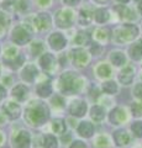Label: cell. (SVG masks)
Listing matches in <instances>:
<instances>
[{
	"instance_id": "obj_1",
	"label": "cell",
	"mask_w": 142,
	"mask_h": 148,
	"mask_svg": "<svg viewBox=\"0 0 142 148\" xmlns=\"http://www.w3.org/2000/svg\"><path fill=\"white\" fill-rule=\"evenodd\" d=\"M49 111L42 101L34 100L27 105L25 110V120L31 126H41L48 120Z\"/></svg>"
},
{
	"instance_id": "obj_2",
	"label": "cell",
	"mask_w": 142,
	"mask_h": 148,
	"mask_svg": "<svg viewBox=\"0 0 142 148\" xmlns=\"http://www.w3.org/2000/svg\"><path fill=\"white\" fill-rule=\"evenodd\" d=\"M84 85V80L82 78H77L72 72L63 73L59 78V90L64 94H74L82 90Z\"/></svg>"
},
{
	"instance_id": "obj_3",
	"label": "cell",
	"mask_w": 142,
	"mask_h": 148,
	"mask_svg": "<svg viewBox=\"0 0 142 148\" xmlns=\"http://www.w3.org/2000/svg\"><path fill=\"white\" fill-rule=\"evenodd\" d=\"M139 35V29L132 24H125L114 31V38L119 43H126L134 41Z\"/></svg>"
},
{
	"instance_id": "obj_4",
	"label": "cell",
	"mask_w": 142,
	"mask_h": 148,
	"mask_svg": "<svg viewBox=\"0 0 142 148\" xmlns=\"http://www.w3.org/2000/svg\"><path fill=\"white\" fill-rule=\"evenodd\" d=\"M74 21V11L72 9H61L56 14V24L62 29L69 27Z\"/></svg>"
},
{
	"instance_id": "obj_5",
	"label": "cell",
	"mask_w": 142,
	"mask_h": 148,
	"mask_svg": "<svg viewBox=\"0 0 142 148\" xmlns=\"http://www.w3.org/2000/svg\"><path fill=\"white\" fill-rule=\"evenodd\" d=\"M71 58H72V62L75 67L78 68H83L85 67L86 64L89 63L90 61V56L89 53L84 51L83 48H74L71 51Z\"/></svg>"
},
{
	"instance_id": "obj_6",
	"label": "cell",
	"mask_w": 142,
	"mask_h": 148,
	"mask_svg": "<svg viewBox=\"0 0 142 148\" xmlns=\"http://www.w3.org/2000/svg\"><path fill=\"white\" fill-rule=\"evenodd\" d=\"M11 38L16 45H25L31 40L30 31L27 30V26L19 25L11 32Z\"/></svg>"
},
{
	"instance_id": "obj_7",
	"label": "cell",
	"mask_w": 142,
	"mask_h": 148,
	"mask_svg": "<svg viewBox=\"0 0 142 148\" xmlns=\"http://www.w3.org/2000/svg\"><path fill=\"white\" fill-rule=\"evenodd\" d=\"M30 142H31L30 133L27 131H24V130H21L16 135L12 136V147L14 148H27L30 146Z\"/></svg>"
},
{
	"instance_id": "obj_8",
	"label": "cell",
	"mask_w": 142,
	"mask_h": 148,
	"mask_svg": "<svg viewBox=\"0 0 142 148\" xmlns=\"http://www.w3.org/2000/svg\"><path fill=\"white\" fill-rule=\"evenodd\" d=\"M51 24H52V20H51V16H49L48 14L41 12V14H37V15L34 17V25L38 31L48 30L49 27H51Z\"/></svg>"
},
{
	"instance_id": "obj_9",
	"label": "cell",
	"mask_w": 142,
	"mask_h": 148,
	"mask_svg": "<svg viewBox=\"0 0 142 148\" xmlns=\"http://www.w3.org/2000/svg\"><path fill=\"white\" fill-rule=\"evenodd\" d=\"M127 119H129V115H127L126 109L123 108H115L110 112V116H109L110 122L113 125H121L123 122H126Z\"/></svg>"
},
{
	"instance_id": "obj_10",
	"label": "cell",
	"mask_w": 142,
	"mask_h": 148,
	"mask_svg": "<svg viewBox=\"0 0 142 148\" xmlns=\"http://www.w3.org/2000/svg\"><path fill=\"white\" fill-rule=\"evenodd\" d=\"M56 58L51 53H43L40 58V66L47 73H52L56 71Z\"/></svg>"
},
{
	"instance_id": "obj_11",
	"label": "cell",
	"mask_w": 142,
	"mask_h": 148,
	"mask_svg": "<svg viewBox=\"0 0 142 148\" xmlns=\"http://www.w3.org/2000/svg\"><path fill=\"white\" fill-rule=\"evenodd\" d=\"M3 112L5 114V116L10 120L17 119L21 114V108L19 106V104L14 103V101H6L5 104L3 105Z\"/></svg>"
},
{
	"instance_id": "obj_12",
	"label": "cell",
	"mask_w": 142,
	"mask_h": 148,
	"mask_svg": "<svg viewBox=\"0 0 142 148\" xmlns=\"http://www.w3.org/2000/svg\"><path fill=\"white\" fill-rule=\"evenodd\" d=\"M48 43H49V46H51L52 49L61 51V49H63L66 47L67 40L62 34H59V32H54V34H52L51 36L48 37Z\"/></svg>"
},
{
	"instance_id": "obj_13",
	"label": "cell",
	"mask_w": 142,
	"mask_h": 148,
	"mask_svg": "<svg viewBox=\"0 0 142 148\" xmlns=\"http://www.w3.org/2000/svg\"><path fill=\"white\" fill-rule=\"evenodd\" d=\"M86 104L84 103L83 100L80 99H75L73 100L71 105H69V112L73 115L74 117H82L84 116L85 112H86Z\"/></svg>"
},
{
	"instance_id": "obj_14",
	"label": "cell",
	"mask_w": 142,
	"mask_h": 148,
	"mask_svg": "<svg viewBox=\"0 0 142 148\" xmlns=\"http://www.w3.org/2000/svg\"><path fill=\"white\" fill-rule=\"evenodd\" d=\"M37 75H38V69L36 68L35 64H27L21 71V78L26 83H32L37 78Z\"/></svg>"
},
{
	"instance_id": "obj_15",
	"label": "cell",
	"mask_w": 142,
	"mask_h": 148,
	"mask_svg": "<svg viewBox=\"0 0 142 148\" xmlns=\"http://www.w3.org/2000/svg\"><path fill=\"white\" fill-rule=\"evenodd\" d=\"M134 75H135L134 67L132 66H126L120 72V74H119V80H120V83H122V84L129 85V84L132 83V80H134Z\"/></svg>"
},
{
	"instance_id": "obj_16",
	"label": "cell",
	"mask_w": 142,
	"mask_h": 148,
	"mask_svg": "<svg viewBox=\"0 0 142 148\" xmlns=\"http://www.w3.org/2000/svg\"><path fill=\"white\" fill-rule=\"evenodd\" d=\"M115 10L117 11V14L120 15V18H122V20H129V21L136 20L135 11L131 10L130 8H127L126 5H117L115 8Z\"/></svg>"
},
{
	"instance_id": "obj_17",
	"label": "cell",
	"mask_w": 142,
	"mask_h": 148,
	"mask_svg": "<svg viewBox=\"0 0 142 148\" xmlns=\"http://www.w3.org/2000/svg\"><path fill=\"white\" fill-rule=\"evenodd\" d=\"M93 132H94V126L93 123H90L88 121H83L79 123V126H78V133L84 137V138H89L93 136Z\"/></svg>"
},
{
	"instance_id": "obj_18",
	"label": "cell",
	"mask_w": 142,
	"mask_h": 148,
	"mask_svg": "<svg viewBox=\"0 0 142 148\" xmlns=\"http://www.w3.org/2000/svg\"><path fill=\"white\" fill-rule=\"evenodd\" d=\"M12 96L15 98L16 100L19 101H24L26 99L27 94H29V89H27V86H25L24 84H17L15 88L12 89Z\"/></svg>"
},
{
	"instance_id": "obj_19",
	"label": "cell",
	"mask_w": 142,
	"mask_h": 148,
	"mask_svg": "<svg viewBox=\"0 0 142 148\" xmlns=\"http://www.w3.org/2000/svg\"><path fill=\"white\" fill-rule=\"evenodd\" d=\"M36 91L41 98H48L52 94V86L49 84V82H41L36 88Z\"/></svg>"
},
{
	"instance_id": "obj_20",
	"label": "cell",
	"mask_w": 142,
	"mask_h": 148,
	"mask_svg": "<svg viewBox=\"0 0 142 148\" xmlns=\"http://www.w3.org/2000/svg\"><path fill=\"white\" fill-rule=\"evenodd\" d=\"M90 117L93 119L95 122L103 121L104 117H105L104 108H102V106H99V105H94L93 108H91V110H90Z\"/></svg>"
},
{
	"instance_id": "obj_21",
	"label": "cell",
	"mask_w": 142,
	"mask_h": 148,
	"mask_svg": "<svg viewBox=\"0 0 142 148\" xmlns=\"http://www.w3.org/2000/svg\"><path fill=\"white\" fill-rule=\"evenodd\" d=\"M95 72H97V75L99 78H103V79L111 77V67L106 63H100L99 66L95 68Z\"/></svg>"
},
{
	"instance_id": "obj_22",
	"label": "cell",
	"mask_w": 142,
	"mask_h": 148,
	"mask_svg": "<svg viewBox=\"0 0 142 148\" xmlns=\"http://www.w3.org/2000/svg\"><path fill=\"white\" fill-rule=\"evenodd\" d=\"M130 56L135 61L142 59V41H137L130 47Z\"/></svg>"
},
{
	"instance_id": "obj_23",
	"label": "cell",
	"mask_w": 142,
	"mask_h": 148,
	"mask_svg": "<svg viewBox=\"0 0 142 148\" xmlns=\"http://www.w3.org/2000/svg\"><path fill=\"white\" fill-rule=\"evenodd\" d=\"M19 57V54H17V49L15 48V46H8L5 47V51H4V59L8 62V63H11L14 62L15 59Z\"/></svg>"
},
{
	"instance_id": "obj_24",
	"label": "cell",
	"mask_w": 142,
	"mask_h": 148,
	"mask_svg": "<svg viewBox=\"0 0 142 148\" xmlns=\"http://www.w3.org/2000/svg\"><path fill=\"white\" fill-rule=\"evenodd\" d=\"M110 61H111V63L114 66L120 67L122 64L126 63V57L122 52H120V51H115V52H113L110 54Z\"/></svg>"
},
{
	"instance_id": "obj_25",
	"label": "cell",
	"mask_w": 142,
	"mask_h": 148,
	"mask_svg": "<svg viewBox=\"0 0 142 148\" xmlns=\"http://www.w3.org/2000/svg\"><path fill=\"white\" fill-rule=\"evenodd\" d=\"M115 142L117 143V146H126L130 143V135L126 131H117L114 135Z\"/></svg>"
},
{
	"instance_id": "obj_26",
	"label": "cell",
	"mask_w": 142,
	"mask_h": 148,
	"mask_svg": "<svg viewBox=\"0 0 142 148\" xmlns=\"http://www.w3.org/2000/svg\"><path fill=\"white\" fill-rule=\"evenodd\" d=\"M94 38L100 43H106L110 38V32L108 29H97L94 32Z\"/></svg>"
},
{
	"instance_id": "obj_27",
	"label": "cell",
	"mask_w": 142,
	"mask_h": 148,
	"mask_svg": "<svg viewBox=\"0 0 142 148\" xmlns=\"http://www.w3.org/2000/svg\"><path fill=\"white\" fill-rule=\"evenodd\" d=\"M74 42L77 45H79V46H88L91 42V37H90V35L88 34V32L80 31V32H78V35L75 36Z\"/></svg>"
},
{
	"instance_id": "obj_28",
	"label": "cell",
	"mask_w": 142,
	"mask_h": 148,
	"mask_svg": "<svg viewBox=\"0 0 142 148\" xmlns=\"http://www.w3.org/2000/svg\"><path fill=\"white\" fill-rule=\"evenodd\" d=\"M94 147L95 148H111V143H110V140L108 136L102 135L95 138Z\"/></svg>"
},
{
	"instance_id": "obj_29",
	"label": "cell",
	"mask_w": 142,
	"mask_h": 148,
	"mask_svg": "<svg viewBox=\"0 0 142 148\" xmlns=\"http://www.w3.org/2000/svg\"><path fill=\"white\" fill-rule=\"evenodd\" d=\"M109 11L106 10V9H98L97 11H95L94 14V18L95 21L99 22V24H104V22H106L109 20Z\"/></svg>"
},
{
	"instance_id": "obj_30",
	"label": "cell",
	"mask_w": 142,
	"mask_h": 148,
	"mask_svg": "<svg viewBox=\"0 0 142 148\" xmlns=\"http://www.w3.org/2000/svg\"><path fill=\"white\" fill-rule=\"evenodd\" d=\"M9 25H10V18L5 12L0 10V36H3L6 32Z\"/></svg>"
},
{
	"instance_id": "obj_31",
	"label": "cell",
	"mask_w": 142,
	"mask_h": 148,
	"mask_svg": "<svg viewBox=\"0 0 142 148\" xmlns=\"http://www.w3.org/2000/svg\"><path fill=\"white\" fill-rule=\"evenodd\" d=\"M93 14L88 10H82L80 14H79V24L80 25H89L91 20H93Z\"/></svg>"
},
{
	"instance_id": "obj_32",
	"label": "cell",
	"mask_w": 142,
	"mask_h": 148,
	"mask_svg": "<svg viewBox=\"0 0 142 148\" xmlns=\"http://www.w3.org/2000/svg\"><path fill=\"white\" fill-rule=\"evenodd\" d=\"M52 131L54 133H63L66 131V123L61 119H56L52 122Z\"/></svg>"
},
{
	"instance_id": "obj_33",
	"label": "cell",
	"mask_w": 142,
	"mask_h": 148,
	"mask_svg": "<svg viewBox=\"0 0 142 148\" xmlns=\"http://www.w3.org/2000/svg\"><path fill=\"white\" fill-rule=\"evenodd\" d=\"M103 91L106 94H116L117 92V84L113 80L105 82L103 84Z\"/></svg>"
},
{
	"instance_id": "obj_34",
	"label": "cell",
	"mask_w": 142,
	"mask_h": 148,
	"mask_svg": "<svg viewBox=\"0 0 142 148\" xmlns=\"http://www.w3.org/2000/svg\"><path fill=\"white\" fill-rule=\"evenodd\" d=\"M57 138L53 135H46L43 137V147L45 148H57Z\"/></svg>"
},
{
	"instance_id": "obj_35",
	"label": "cell",
	"mask_w": 142,
	"mask_h": 148,
	"mask_svg": "<svg viewBox=\"0 0 142 148\" xmlns=\"http://www.w3.org/2000/svg\"><path fill=\"white\" fill-rule=\"evenodd\" d=\"M43 51H45V47L42 42H40V41H36L31 45V52H32L34 56H38V54H43Z\"/></svg>"
},
{
	"instance_id": "obj_36",
	"label": "cell",
	"mask_w": 142,
	"mask_h": 148,
	"mask_svg": "<svg viewBox=\"0 0 142 148\" xmlns=\"http://www.w3.org/2000/svg\"><path fill=\"white\" fill-rule=\"evenodd\" d=\"M16 4H17V0H4L3 1V9H5L6 11H16Z\"/></svg>"
},
{
	"instance_id": "obj_37",
	"label": "cell",
	"mask_w": 142,
	"mask_h": 148,
	"mask_svg": "<svg viewBox=\"0 0 142 148\" xmlns=\"http://www.w3.org/2000/svg\"><path fill=\"white\" fill-rule=\"evenodd\" d=\"M131 111L135 117L142 116V103H134L131 105Z\"/></svg>"
},
{
	"instance_id": "obj_38",
	"label": "cell",
	"mask_w": 142,
	"mask_h": 148,
	"mask_svg": "<svg viewBox=\"0 0 142 148\" xmlns=\"http://www.w3.org/2000/svg\"><path fill=\"white\" fill-rule=\"evenodd\" d=\"M52 106L54 109H62L64 108V100L62 96L59 95H54V98L52 99Z\"/></svg>"
},
{
	"instance_id": "obj_39",
	"label": "cell",
	"mask_w": 142,
	"mask_h": 148,
	"mask_svg": "<svg viewBox=\"0 0 142 148\" xmlns=\"http://www.w3.org/2000/svg\"><path fill=\"white\" fill-rule=\"evenodd\" d=\"M131 130L136 137H142V122L137 121L131 126Z\"/></svg>"
},
{
	"instance_id": "obj_40",
	"label": "cell",
	"mask_w": 142,
	"mask_h": 148,
	"mask_svg": "<svg viewBox=\"0 0 142 148\" xmlns=\"http://www.w3.org/2000/svg\"><path fill=\"white\" fill-rule=\"evenodd\" d=\"M134 94L136 98H139L142 100V83H139V84H136L135 88H134Z\"/></svg>"
},
{
	"instance_id": "obj_41",
	"label": "cell",
	"mask_w": 142,
	"mask_h": 148,
	"mask_svg": "<svg viewBox=\"0 0 142 148\" xmlns=\"http://www.w3.org/2000/svg\"><path fill=\"white\" fill-rule=\"evenodd\" d=\"M37 3V5L41 6V8H46V6H49L52 4L53 0H35Z\"/></svg>"
},
{
	"instance_id": "obj_42",
	"label": "cell",
	"mask_w": 142,
	"mask_h": 148,
	"mask_svg": "<svg viewBox=\"0 0 142 148\" xmlns=\"http://www.w3.org/2000/svg\"><path fill=\"white\" fill-rule=\"evenodd\" d=\"M86 147L83 142H80V141H75V142H73V145L71 146V148H84Z\"/></svg>"
},
{
	"instance_id": "obj_43",
	"label": "cell",
	"mask_w": 142,
	"mask_h": 148,
	"mask_svg": "<svg viewBox=\"0 0 142 148\" xmlns=\"http://www.w3.org/2000/svg\"><path fill=\"white\" fill-rule=\"evenodd\" d=\"M63 3H64L66 5L72 6V5H77V4L79 3V0H63Z\"/></svg>"
},
{
	"instance_id": "obj_44",
	"label": "cell",
	"mask_w": 142,
	"mask_h": 148,
	"mask_svg": "<svg viewBox=\"0 0 142 148\" xmlns=\"http://www.w3.org/2000/svg\"><path fill=\"white\" fill-rule=\"evenodd\" d=\"M5 94H6V90L1 84H0V101H1L4 98H5Z\"/></svg>"
},
{
	"instance_id": "obj_45",
	"label": "cell",
	"mask_w": 142,
	"mask_h": 148,
	"mask_svg": "<svg viewBox=\"0 0 142 148\" xmlns=\"http://www.w3.org/2000/svg\"><path fill=\"white\" fill-rule=\"evenodd\" d=\"M71 138H72V136L69 135V133H66L64 136H62V142L63 143H68L71 141Z\"/></svg>"
},
{
	"instance_id": "obj_46",
	"label": "cell",
	"mask_w": 142,
	"mask_h": 148,
	"mask_svg": "<svg viewBox=\"0 0 142 148\" xmlns=\"http://www.w3.org/2000/svg\"><path fill=\"white\" fill-rule=\"evenodd\" d=\"M4 142H5V135L3 131H0V147L4 145Z\"/></svg>"
},
{
	"instance_id": "obj_47",
	"label": "cell",
	"mask_w": 142,
	"mask_h": 148,
	"mask_svg": "<svg viewBox=\"0 0 142 148\" xmlns=\"http://www.w3.org/2000/svg\"><path fill=\"white\" fill-rule=\"evenodd\" d=\"M5 119H6V116H5V114H1V112H0V125H1V123H4V122H5Z\"/></svg>"
},
{
	"instance_id": "obj_48",
	"label": "cell",
	"mask_w": 142,
	"mask_h": 148,
	"mask_svg": "<svg viewBox=\"0 0 142 148\" xmlns=\"http://www.w3.org/2000/svg\"><path fill=\"white\" fill-rule=\"evenodd\" d=\"M139 12H140L141 15H142V0H141L140 4H139Z\"/></svg>"
},
{
	"instance_id": "obj_49",
	"label": "cell",
	"mask_w": 142,
	"mask_h": 148,
	"mask_svg": "<svg viewBox=\"0 0 142 148\" xmlns=\"http://www.w3.org/2000/svg\"><path fill=\"white\" fill-rule=\"evenodd\" d=\"M116 1H119V3H121V4H127L130 1V0H116Z\"/></svg>"
},
{
	"instance_id": "obj_50",
	"label": "cell",
	"mask_w": 142,
	"mask_h": 148,
	"mask_svg": "<svg viewBox=\"0 0 142 148\" xmlns=\"http://www.w3.org/2000/svg\"><path fill=\"white\" fill-rule=\"evenodd\" d=\"M97 1H99V3H103V1H106V0H97Z\"/></svg>"
},
{
	"instance_id": "obj_51",
	"label": "cell",
	"mask_w": 142,
	"mask_h": 148,
	"mask_svg": "<svg viewBox=\"0 0 142 148\" xmlns=\"http://www.w3.org/2000/svg\"><path fill=\"white\" fill-rule=\"evenodd\" d=\"M137 1H141V0H137Z\"/></svg>"
}]
</instances>
